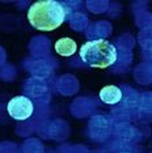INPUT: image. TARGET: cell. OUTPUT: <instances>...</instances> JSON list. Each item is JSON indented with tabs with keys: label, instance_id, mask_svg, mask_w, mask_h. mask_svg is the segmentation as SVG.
<instances>
[{
	"label": "cell",
	"instance_id": "6da1fadb",
	"mask_svg": "<svg viewBox=\"0 0 152 153\" xmlns=\"http://www.w3.org/2000/svg\"><path fill=\"white\" fill-rule=\"evenodd\" d=\"M30 25L41 32H53L66 20V9L59 1L41 0L30 5L28 11Z\"/></svg>",
	"mask_w": 152,
	"mask_h": 153
},
{
	"label": "cell",
	"instance_id": "7a4b0ae2",
	"mask_svg": "<svg viewBox=\"0 0 152 153\" xmlns=\"http://www.w3.org/2000/svg\"><path fill=\"white\" fill-rule=\"evenodd\" d=\"M80 58L92 68H108L117 62V48L106 39L88 41L80 47Z\"/></svg>",
	"mask_w": 152,
	"mask_h": 153
},
{
	"label": "cell",
	"instance_id": "3957f363",
	"mask_svg": "<svg viewBox=\"0 0 152 153\" xmlns=\"http://www.w3.org/2000/svg\"><path fill=\"white\" fill-rule=\"evenodd\" d=\"M8 114L16 120H25L33 115L34 105L28 97L16 96L12 100H9L7 105Z\"/></svg>",
	"mask_w": 152,
	"mask_h": 153
},
{
	"label": "cell",
	"instance_id": "277c9868",
	"mask_svg": "<svg viewBox=\"0 0 152 153\" xmlns=\"http://www.w3.org/2000/svg\"><path fill=\"white\" fill-rule=\"evenodd\" d=\"M100 100L106 105H115L122 100V90L115 85H106L100 90Z\"/></svg>",
	"mask_w": 152,
	"mask_h": 153
},
{
	"label": "cell",
	"instance_id": "5b68a950",
	"mask_svg": "<svg viewBox=\"0 0 152 153\" xmlns=\"http://www.w3.org/2000/svg\"><path fill=\"white\" fill-rule=\"evenodd\" d=\"M55 51H57L59 55L62 56H71L76 53V42L72 38H68V37H64V38H60L55 42Z\"/></svg>",
	"mask_w": 152,
	"mask_h": 153
}]
</instances>
